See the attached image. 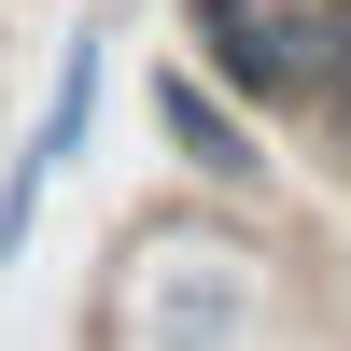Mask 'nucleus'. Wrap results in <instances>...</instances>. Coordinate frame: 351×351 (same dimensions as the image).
I'll list each match as a JSON object with an SVG mask.
<instances>
[{
  "instance_id": "f03ea898",
  "label": "nucleus",
  "mask_w": 351,
  "mask_h": 351,
  "mask_svg": "<svg viewBox=\"0 0 351 351\" xmlns=\"http://www.w3.org/2000/svg\"><path fill=\"white\" fill-rule=\"evenodd\" d=\"M183 43H197V71L239 112L309 127L351 84V0H183Z\"/></svg>"
},
{
  "instance_id": "39448f33",
  "label": "nucleus",
  "mask_w": 351,
  "mask_h": 351,
  "mask_svg": "<svg viewBox=\"0 0 351 351\" xmlns=\"http://www.w3.org/2000/svg\"><path fill=\"white\" fill-rule=\"evenodd\" d=\"M309 127H324V155H337V183H351V84H337L324 112H309Z\"/></svg>"
},
{
  "instance_id": "7ed1b4c3",
  "label": "nucleus",
  "mask_w": 351,
  "mask_h": 351,
  "mask_svg": "<svg viewBox=\"0 0 351 351\" xmlns=\"http://www.w3.org/2000/svg\"><path fill=\"white\" fill-rule=\"evenodd\" d=\"M99 84H112V43L84 28L71 56L43 71V99H28V127L0 141V267H28V239H43V197L71 183V155L99 141Z\"/></svg>"
},
{
  "instance_id": "f257e3e1",
  "label": "nucleus",
  "mask_w": 351,
  "mask_h": 351,
  "mask_svg": "<svg viewBox=\"0 0 351 351\" xmlns=\"http://www.w3.org/2000/svg\"><path fill=\"white\" fill-rule=\"evenodd\" d=\"M267 324V239L225 211H155L112 239L99 351H239Z\"/></svg>"
},
{
  "instance_id": "20e7f679",
  "label": "nucleus",
  "mask_w": 351,
  "mask_h": 351,
  "mask_svg": "<svg viewBox=\"0 0 351 351\" xmlns=\"http://www.w3.org/2000/svg\"><path fill=\"white\" fill-rule=\"evenodd\" d=\"M141 99H155V141H169V169H183L197 197H253V183H267V141H253V112L225 99L197 56H155V84H141Z\"/></svg>"
}]
</instances>
